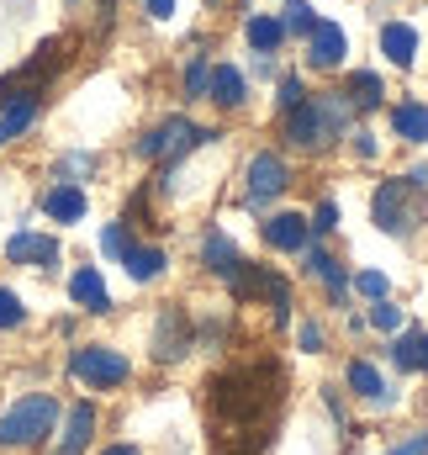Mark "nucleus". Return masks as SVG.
I'll list each match as a JSON object with an SVG mask.
<instances>
[{"label":"nucleus","mask_w":428,"mask_h":455,"mask_svg":"<svg viewBox=\"0 0 428 455\" xmlns=\"http://www.w3.org/2000/svg\"><path fill=\"white\" fill-rule=\"evenodd\" d=\"M91 435H96V408H91V403H75V408H69V424H64L59 455H80L91 445Z\"/></svg>","instance_id":"2eb2a0df"},{"label":"nucleus","mask_w":428,"mask_h":455,"mask_svg":"<svg viewBox=\"0 0 428 455\" xmlns=\"http://www.w3.org/2000/svg\"><path fill=\"white\" fill-rule=\"evenodd\" d=\"M5 259H11V265H53V259H59V243L43 238V233H16V238L5 243Z\"/></svg>","instance_id":"ddd939ff"},{"label":"nucleus","mask_w":428,"mask_h":455,"mask_svg":"<svg viewBox=\"0 0 428 455\" xmlns=\"http://www.w3.org/2000/svg\"><path fill=\"white\" fill-rule=\"evenodd\" d=\"M302 101H307V91H302V80H286V85H281V112H297Z\"/></svg>","instance_id":"72a5a7b5"},{"label":"nucleus","mask_w":428,"mask_h":455,"mask_svg":"<svg viewBox=\"0 0 428 455\" xmlns=\"http://www.w3.org/2000/svg\"><path fill=\"white\" fill-rule=\"evenodd\" d=\"M32 116H37V101H5V107H0V132L16 138V132L32 127Z\"/></svg>","instance_id":"b1692460"},{"label":"nucleus","mask_w":428,"mask_h":455,"mask_svg":"<svg viewBox=\"0 0 428 455\" xmlns=\"http://www.w3.org/2000/svg\"><path fill=\"white\" fill-rule=\"evenodd\" d=\"M349 392H360V397H370V403H386V381H381V371H376L370 360H354V365H349Z\"/></svg>","instance_id":"412c9836"},{"label":"nucleus","mask_w":428,"mask_h":455,"mask_svg":"<svg viewBox=\"0 0 428 455\" xmlns=\"http://www.w3.org/2000/svg\"><path fill=\"white\" fill-rule=\"evenodd\" d=\"M286 376L275 360H238L207 381V413L217 429V455H259L281 413Z\"/></svg>","instance_id":"f257e3e1"},{"label":"nucleus","mask_w":428,"mask_h":455,"mask_svg":"<svg viewBox=\"0 0 428 455\" xmlns=\"http://www.w3.org/2000/svg\"><path fill=\"white\" fill-rule=\"evenodd\" d=\"M21 318H27V307H21V297H16V291H5V286H0V329H16V323H21Z\"/></svg>","instance_id":"c85d7f7f"},{"label":"nucleus","mask_w":428,"mask_h":455,"mask_svg":"<svg viewBox=\"0 0 428 455\" xmlns=\"http://www.w3.org/2000/svg\"><path fill=\"white\" fill-rule=\"evenodd\" d=\"M370 323H376V329H386V334H397V329H402V307L376 302V307H370Z\"/></svg>","instance_id":"c756f323"},{"label":"nucleus","mask_w":428,"mask_h":455,"mask_svg":"<svg viewBox=\"0 0 428 455\" xmlns=\"http://www.w3.org/2000/svg\"><path fill=\"white\" fill-rule=\"evenodd\" d=\"M354 286H360V297H376V302L386 297V275H381V270H360Z\"/></svg>","instance_id":"2f4dec72"},{"label":"nucleus","mask_w":428,"mask_h":455,"mask_svg":"<svg viewBox=\"0 0 428 455\" xmlns=\"http://www.w3.org/2000/svg\"><path fill=\"white\" fill-rule=\"evenodd\" d=\"M101 455H138L132 445H111V451H101Z\"/></svg>","instance_id":"58836bf2"},{"label":"nucleus","mask_w":428,"mask_h":455,"mask_svg":"<svg viewBox=\"0 0 428 455\" xmlns=\"http://www.w3.org/2000/svg\"><path fill=\"white\" fill-rule=\"evenodd\" d=\"M69 297H75L80 307H91V313H111V297H107V281H101V270H75V281H69Z\"/></svg>","instance_id":"f3484780"},{"label":"nucleus","mask_w":428,"mask_h":455,"mask_svg":"<svg viewBox=\"0 0 428 455\" xmlns=\"http://www.w3.org/2000/svg\"><path fill=\"white\" fill-rule=\"evenodd\" d=\"M381 53H386L392 64H402V69H408V64H413V53H418V32H413L408 21H386V27H381Z\"/></svg>","instance_id":"dca6fc26"},{"label":"nucleus","mask_w":428,"mask_h":455,"mask_svg":"<svg viewBox=\"0 0 428 455\" xmlns=\"http://www.w3.org/2000/svg\"><path fill=\"white\" fill-rule=\"evenodd\" d=\"M307 228H318V233L338 228V207H333V202H318V212H313V223H307Z\"/></svg>","instance_id":"f704fd0d"},{"label":"nucleus","mask_w":428,"mask_h":455,"mask_svg":"<svg viewBox=\"0 0 428 455\" xmlns=\"http://www.w3.org/2000/svg\"><path fill=\"white\" fill-rule=\"evenodd\" d=\"M392 360L402 371H424V334H402V339L392 344Z\"/></svg>","instance_id":"a878e982"},{"label":"nucleus","mask_w":428,"mask_h":455,"mask_svg":"<svg viewBox=\"0 0 428 455\" xmlns=\"http://www.w3.org/2000/svg\"><path fill=\"white\" fill-rule=\"evenodd\" d=\"M297 339H302L307 355H318V349H322V329H318V323H302V334H297Z\"/></svg>","instance_id":"c9c22d12"},{"label":"nucleus","mask_w":428,"mask_h":455,"mask_svg":"<svg viewBox=\"0 0 428 455\" xmlns=\"http://www.w3.org/2000/svg\"><path fill=\"white\" fill-rule=\"evenodd\" d=\"M386 455H428V435H413V440H402L397 451H386Z\"/></svg>","instance_id":"e433bc0d"},{"label":"nucleus","mask_w":428,"mask_h":455,"mask_svg":"<svg viewBox=\"0 0 428 455\" xmlns=\"http://www.w3.org/2000/svg\"><path fill=\"white\" fill-rule=\"evenodd\" d=\"M0 143H5V132H0Z\"/></svg>","instance_id":"a19ab883"},{"label":"nucleus","mask_w":428,"mask_h":455,"mask_svg":"<svg viewBox=\"0 0 428 455\" xmlns=\"http://www.w3.org/2000/svg\"><path fill=\"white\" fill-rule=\"evenodd\" d=\"M428 218V196H424V175H392L376 191V223L386 233H413Z\"/></svg>","instance_id":"f03ea898"},{"label":"nucleus","mask_w":428,"mask_h":455,"mask_svg":"<svg viewBox=\"0 0 428 455\" xmlns=\"http://www.w3.org/2000/svg\"><path fill=\"white\" fill-rule=\"evenodd\" d=\"M207 80H212L207 59H191V69H186V91H191V96H207Z\"/></svg>","instance_id":"7c9ffc66"},{"label":"nucleus","mask_w":428,"mask_h":455,"mask_svg":"<svg viewBox=\"0 0 428 455\" xmlns=\"http://www.w3.org/2000/svg\"><path fill=\"white\" fill-rule=\"evenodd\" d=\"M249 48H259V53H270V48H281L286 43V21L281 16H249Z\"/></svg>","instance_id":"6ab92c4d"},{"label":"nucleus","mask_w":428,"mask_h":455,"mask_svg":"<svg viewBox=\"0 0 428 455\" xmlns=\"http://www.w3.org/2000/svg\"><path fill=\"white\" fill-rule=\"evenodd\" d=\"M286 186H291L286 159H281V154H254V164H249V196H254V202H270V196H281Z\"/></svg>","instance_id":"9d476101"},{"label":"nucleus","mask_w":428,"mask_h":455,"mask_svg":"<svg viewBox=\"0 0 428 455\" xmlns=\"http://www.w3.org/2000/svg\"><path fill=\"white\" fill-rule=\"evenodd\" d=\"M64 64H69V37H48L21 69H11V75L0 80V107H5V101H43V85H48Z\"/></svg>","instance_id":"7ed1b4c3"},{"label":"nucleus","mask_w":428,"mask_h":455,"mask_svg":"<svg viewBox=\"0 0 428 455\" xmlns=\"http://www.w3.org/2000/svg\"><path fill=\"white\" fill-rule=\"evenodd\" d=\"M307 64L313 69H338L344 64V32L333 21H318V32L307 37Z\"/></svg>","instance_id":"f8f14e48"},{"label":"nucleus","mask_w":428,"mask_h":455,"mask_svg":"<svg viewBox=\"0 0 428 455\" xmlns=\"http://www.w3.org/2000/svg\"><path fill=\"white\" fill-rule=\"evenodd\" d=\"M349 96H322V101H302L297 112H286V138L297 143V148H318L328 138H338L344 132V122H349Z\"/></svg>","instance_id":"20e7f679"},{"label":"nucleus","mask_w":428,"mask_h":455,"mask_svg":"<svg viewBox=\"0 0 428 455\" xmlns=\"http://www.w3.org/2000/svg\"><path fill=\"white\" fill-rule=\"evenodd\" d=\"M265 243H270V249H286V254L307 249V218H297V212H275V218H265Z\"/></svg>","instance_id":"9b49d317"},{"label":"nucleus","mask_w":428,"mask_h":455,"mask_svg":"<svg viewBox=\"0 0 428 455\" xmlns=\"http://www.w3.org/2000/svg\"><path fill=\"white\" fill-rule=\"evenodd\" d=\"M307 270H313L318 281H328V291H333V297L344 291V270H338V259H333V254H322V249H313V254H307Z\"/></svg>","instance_id":"393cba45"},{"label":"nucleus","mask_w":428,"mask_h":455,"mask_svg":"<svg viewBox=\"0 0 428 455\" xmlns=\"http://www.w3.org/2000/svg\"><path fill=\"white\" fill-rule=\"evenodd\" d=\"M101 249H107V254H116V259H122V254L132 249V243H127V228H122V223H111L107 233H101Z\"/></svg>","instance_id":"473e14b6"},{"label":"nucleus","mask_w":428,"mask_h":455,"mask_svg":"<svg viewBox=\"0 0 428 455\" xmlns=\"http://www.w3.org/2000/svg\"><path fill=\"white\" fill-rule=\"evenodd\" d=\"M397 132H402L408 143H424L428 138V107H418V101L397 107Z\"/></svg>","instance_id":"5701e85b"},{"label":"nucleus","mask_w":428,"mask_h":455,"mask_svg":"<svg viewBox=\"0 0 428 455\" xmlns=\"http://www.w3.org/2000/svg\"><path fill=\"white\" fill-rule=\"evenodd\" d=\"M243 91H249V85H243V75H238L233 64H217L212 80H207V96H212L217 107H238V101H243Z\"/></svg>","instance_id":"a211bd4d"},{"label":"nucleus","mask_w":428,"mask_h":455,"mask_svg":"<svg viewBox=\"0 0 428 455\" xmlns=\"http://www.w3.org/2000/svg\"><path fill=\"white\" fill-rule=\"evenodd\" d=\"M349 101H354V107H376V101H381V75H365V69L349 75Z\"/></svg>","instance_id":"bb28decb"},{"label":"nucleus","mask_w":428,"mask_h":455,"mask_svg":"<svg viewBox=\"0 0 428 455\" xmlns=\"http://www.w3.org/2000/svg\"><path fill=\"white\" fill-rule=\"evenodd\" d=\"M143 5H148V16H159V21H164V16L175 11V0H143Z\"/></svg>","instance_id":"4c0bfd02"},{"label":"nucleus","mask_w":428,"mask_h":455,"mask_svg":"<svg viewBox=\"0 0 428 455\" xmlns=\"http://www.w3.org/2000/svg\"><path fill=\"white\" fill-rule=\"evenodd\" d=\"M202 259H207V270H217V275H233L243 254H238V249H233L222 233H207V243H202Z\"/></svg>","instance_id":"4be33fe9"},{"label":"nucleus","mask_w":428,"mask_h":455,"mask_svg":"<svg viewBox=\"0 0 428 455\" xmlns=\"http://www.w3.org/2000/svg\"><path fill=\"white\" fill-rule=\"evenodd\" d=\"M286 32H307V37L318 32V16H313L307 0H291V5H286Z\"/></svg>","instance_id":"cd10ccee"},{"label":"nucleus","mask_w":428,"mask_h":455,"mask_svg":"<svg viewBox=\"0 0 428 455\" xmlns=\"http://www.w3.org/2000/svg\"><path fill=\"white\" fill-rule=\"evenodd\" d=\"M424 371H428V334H424Z\"/></svg>","instance_id":"ea45409f"},{"label":"nucleus","mask_w":428,"mask_h":455,"mask_svg":"<svg viewBox=\"0 0 428 455\" xmlns=\"http://www.w3.org/2000/svg\"><path fill=\"white\" fill-rule=\"evenodd\" d=\"M122 265H127L132 281H154V275H164V249H138V243H132V249L122 254Z\"/></svg>","instance_id":"aec40b11"},{"label":"nucleus","mask_w":428,"mask_h":455,"mask_svg":"<svg viewBox=\"0 0 428 455\" xmlns=\"http://www.w3.org/2000/svg\"><path fill=\"white\" fill-rule=\"evenodd\" d=\"M227 286H233V297L238 302H270L281 318H286V302H291V286H286V275H275L270 265H254V259H238V270L227 275Z\"/></svg>","instance_id":"423d86ee"},{"label":"nucleus","mask_w":428,"mask_h":455,"mask_svg":"<svg viewBox=\"0 0 428 455\" xmlns=\"http://www.w3.org/2000/svg\"><path fill=\"white\" fill-rule=\"evenodd\" d=\"M196 344V334H191V323H186V313L180 307H164L159 313V323H154V360H180L186 349Z\"/></svg>","instance_id":"1a4fd4ad"},{"label":"nucleus","mask_w":428,"mask_h":455,"mask_svg":"<svg viewBox=\"0 0 428 455\" xmlns=\"http://www.w3.org/2000/svg\"><path fill=\"white\" fill-rule=\"evenodd\" d=\"M202 138H212V132L191 127L186 116H170V122H159L154 132L138 138V154H143V159H159V164H175V159H180L191 143H202Z\"/></svg>","instance_id":"0eeeda50"},{"label":"nucleus","mask_w":428,"mask_h":455,"mask_svg":"<svg viewBox=\"0 0 428 455\" xmlns=\"http://www.w3.org/2000/svg\"><path fill=\"white\" fill-rule=\"evenodd\" d=\"M69 371L85 381V387H116V381H127V355H116L107 344H85V349H75L69 355Z\"/></svg>","instance_id":"6e6552de"},{"label":"nucleus","mask_w":428,"mask_h":455,"mask_svg":"<svg viewBox=\"0 0 428 455\" xmlns=\"http://www.w3.org/2000/svg\"><path fill=\"white\" fill-rule=\"evenodd\" d=\"M43 212H48L53 223H80V218H85V191L69 186V180H59V186L43 196Z\"/></svg>","instance_id":"4468645a"},{"label":"nucleus","mask_w":428,"mask_h":455,"mask_svg":"<svg viewBox=\"0 0 428 455\" xmlns=\"http://www.w3.org/2000/svg\"><path fill=\"white\" fill-rule=\"evenodd\" d=\"M53 419H59V403L32 392V397H21L16 408L0 413V445H37L43 435H53Z\"/></svg>","instance_id":"39448f33"}]
</instances>
